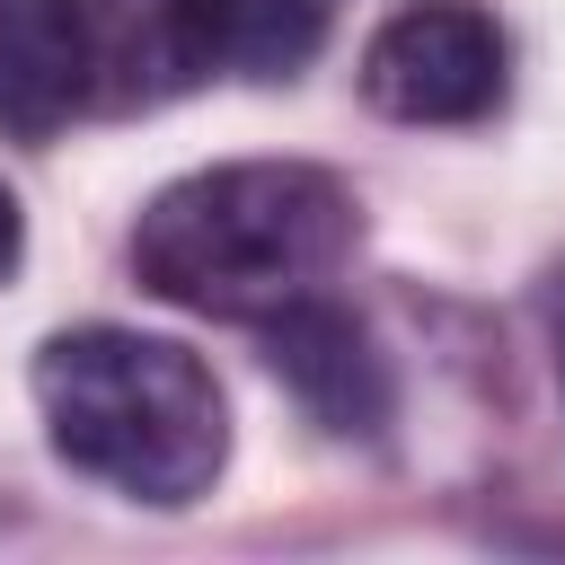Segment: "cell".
I'll return each mask as SVG.
<instances>
[{
  "instance_id": "cell-1",
  "label": "cell",
  "mask_w": 565,
  "mask_h": 565,
  "mask_svg": "<svg viewBox=\"0 0 565 565\" xmlns=\"http://www.w3.org/2000/svg\"><path fill=\"white\" fill-rule=\"evenodd\" d=\"M362 212L309 159H230L159 185L132 221L141 291L194 318H274L344 274Z\"/></svg>"
},
{
  "instance_id": "cell-2",
  "label": "cell",
  "mask_w": 565,
  "mask_h": 565,
  "mask_svg": "<svg viewBox=\"0 0 565 565\" xmlns=\"http://www.w3.org/2000/svg\"><path fill=\"white\" fill-rule=\"evenodd\" d=\"M35 415L62 468L132 494V503H194L230 459L221 380L141 327H62L35 344Z\"/></svg>"
},
{
  "instance_id": "cell-3",
  "label": "cell",
  "mask_w": 565,
  "mask_h": 565,
  "mask_svg": "<svg viewBox=\"0 0 565 565\" xmlns=\"http://www.w3.org/2000/svg\"><path fill=\"white\" fill-rule=\"evenodd\" d=\"M79 35H88V106L132 115L203 88L212 71L291 79L318 53L327 9L318 0H79Z\"/></svg>"
},
{
  "instance_id": "cell-4",
  "label": "cell",
  "mask_w": 565,
  "mask_h": 565,
  "mask_svg": "<svg viewBox=\"0 0 565 565\" xmlns=\"http://www.w3.org/2000/svg\"><path fill=\"white\" fill-rule=\"evenodd\" d=\"M503 26L468 0H406L362 44V106L388 124H477L503 106Z\"/></svg>"
},
{
  "instance_id": "cell-5",
  "label": "cell",
  "mask_w": 565,
  "mask_h": 565,
  "mask_svg": "<svg viewBox=\"0 0 565 565\" xmlns=\"http://www.w3.org/2000/svg\"><path fill=\"white\" fill-rule=\"evenodd\" d=\"M265 362L309 406V424H327V433H380L397 415V388H388V362H380L371 327L344 318L318 291L265 318Z\"/></svg>"
},
{
  "instance_id": "cell-6",
  "label": "cell",
  "mask_w": 565,
  "mask_h": 565,
  "mask_svg": "<svg viewBox=\"0 0 565 565\" xmlns=\"http://www.w3.org/2000/svg\"><path fill=\"white\" fill-rule=\"evenodd\" d=\"M88 106L79 0H0V132L44 141Z\"/></svg>"
},
{
  "instance_id": "cell-7",
  "label": "cell",
  "mask_w": 565,
  "mask_h": 565,
  "mask_svg": "<svg viewBox=\"0 0 565 565\" xmlns=\"http://www.w3.org/2000/svg\"><path fill=\"white\" fill-rule=\"evenodd\" d=\"M18 247H26V221H18V194L0 185V274L18 265Z\"/></svg>"
},
{
  "instance_id": "cell-8",
  "label": "cell",
  "mask_w": 565,
  "mask_h": 565,
  "mask_svg": "<svg viewBox=\"0 0 565 565\" xmlns=\"http://www.w3.org/2000/svg\"><path fill=\"white\" fill-rule=\"evenodd\" d=\"M547 318H556V362H565V274H556V291H547Z\"/></svg>"
}]
</instances>
